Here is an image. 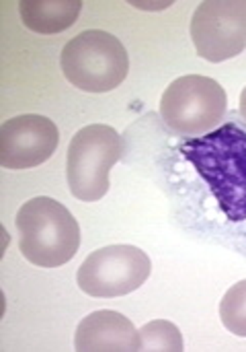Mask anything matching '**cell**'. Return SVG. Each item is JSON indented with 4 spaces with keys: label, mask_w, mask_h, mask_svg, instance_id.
<instances>
[{
    "label": "cell",
    "mask_w": 246,
    "mask_h": 352,
    "mask_svg": "<svg viewBox=\"0 0 246 352\" xmlns=\"http://www.w3.org/2000/svg\"><path fill=\"white\" fill-rule=\"evenodd\" d=\"M232 223L246 221V132L224 124L179 146Z\"/></svg>",
    "instance_id": "1"
},
{
    "label": "cell",
    "mask_w": 246,
    "mask_h": 352,
    "mask_svg": "<svg viewBox=\"0 0 246 352\" xmlns=\"http://www.w3.org/2000/svg\"><path fill=\"white\" fill-rule=\"evenodd\" d=\"M14 225L19 231V250L33 266H64L80 248L78 221L53 198L37 196L25 202L14 217Z\"/></svg>",
    "instance_id": "2"
},
{
    "label": "cell",
    "mask_w": 246,
    "mask_h": 352,
    "mask_svg": "<svg viewBox=\"0 0 246 352\" xmlns=\"http://www.w3.org/2000/svg\"><path fill=\"white\" fill-rule=\"evenodd\" d=\"M60 66L66 80L76 89L86 93H109L127 78L130 56L115 35L88 29L64 45Z\"/></svg>",
    "instance_id": "3"
},
{
    "label": "cell",
    "mask_w": 246,
    "mask_h": 352,
    "mask_svg": "<svg viewBox=\"0 0 246 352\" xmlns=\"http://www.w3.org/2000/svg\"><path fill=\"white\" fill-rule=\"evenodd\" d=\"M123 155L119 132L107 124L78 130L68 146L66 177L76 200L97 202L109 192V171Z\"/></svg>",
    "instance_id": "4"
},
{
    "label": "cell",
    "mask_w": 246,
    "mask_h": 352,
    "mask_svg": "<svg viewBox=\"0 0 246 352\" xmlns=\"http://www.w3.org/2000/svg\"><path fill=\"white\" fill-rule=\"evenodd\" d=\"M228 107V97L222 85L210 76L187 74L175 78L162 99L160 116L169 128L185 136H204L214 132Z\"/></svg>",
    "instance_id": "5"
},
{
    "label": "cell",
    "mask_w": 246,
    "mask_h": 352,
    "mask_svg": "<svg viewBox=\"0 0 246 352\" xmlns=\"http://www.w3.org/2000/svg\"><path fill=\"white\" fill-rule=\"evenodd\" d=\"M152 262L136 245H107L93 252L78 268L76 283L82 293L97 299L125 297L150 276Z\"/></svg>",
    "instance_id": "6"
},
{
    "label": "cell",
    "mask_w": 246,
    "mask_h": 352,
    "mask_svg": "<svg viewBox=\"0 0 246 352\" xmlns=\"http://www.w3.org/2000/svg\"><path fill=\"white\" fill-rule=\"evenodd\" d=\"M195 52L210 62L230 60L246 50V0H206L191 16Z\"/></svg>",
    "instance_id": "7"
},
{
    "label": "cell",
    "mask_w": 246,
    "mask_h": 352,
    "mask_svg": "<svg viewBox=\"0 0 246 352\" xmlns=\"http://www.w3.org/2000/svg\"><path fill=\"white\" fill-rule=\"evenodd\" d=\"M58 126L39 113H23L0 126V165L31 169L45 163L58 148Z\"/></svg>",
    "instance_id": "8"
},
{
    "label": "cell",
    "mask_w": 246,
    "mask_h": 352,
    "mask_svg": "<svg viewBox=\"0 0 246 352\" xmlns=\"http://www.w3.org/2000/svg\"><path fill=\"white\" fill-rule=\"evenodd\" d=\"M78 352H140V332L117 311H95L86 316L74 334Z\"/></svg>",
    "instance_id": "9"
},
{
    "label": "cell",
    "mask_w": 246,
    "mask_h": 352,
    "mask_svg": "<svg viewBox=\"0 0 246 352\" xmlns=\"http://www.w3.org/2000/svg\"><path fill=\"white\" fill-rule=\"evenodd\" d=\"M82 10L80 0H23L21 21L27 29L41 35H56L74 25Z\"/></svg>",
    "instance_id": "10"
},
{
    "label": "cell",
    "mask_w": 246,
    "mask_h": 352,
    "mask_svg": "<svg viewBox=\"0 0 246 352\" xmlns=\"http://www.w3.org/2000/svg\"><path fill=\"white\" fill-rule=\"evenodd\" d=\"M140 352H183L181 330L167 320H154L140 330Z\"/></svg>",
    "instance_id": "11"
},
{
    "label": "cell",
    "mask_w": 246,
    "mask_h": 352,
    "mask_svg": "<svg viewBox=\"0 0 246 352\" xmlns=\"http://www.w3.org/2000/svg\"><path fill=\"white\" fill-rule=\"evenodd\" d=\"M220 320L228 332L246 338V280L226 291L220 301Z\"/></svg>",
    "instance_id": "12"
},
{
    "label": "cell",
    "mask_w": 246,
    "mask_h": 352,
    "mask_svg": "<svg viewBox=\"0 0 246 352\" xmlns=\"http://www.w3.org/2000/svg\"><path fill=\"white\" fill-rule=\"evenodd\" d=\"M134 6H140V8H167L171 6V2H132Z\"/></svg>",
    "instance_id": "13"
},
{
    "label": "cell",
    "mask_w": 246,
    "mask_h": 352,
    "mask_svg": "<svg viewBox=\"0 0 246 352\" xmlns=\"http://www.w3.org/2000/svg\"><path fill=\"white\" fill-rule=\"evenodd\" d=\"M241 116L246 120V87L243 89V93H241Z\"/></svg>",
    "instance_id": "14"
}]
</instances>
